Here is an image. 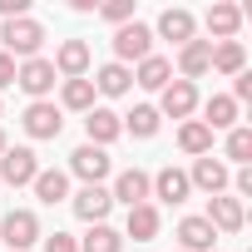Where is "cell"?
Segmentation results:
<instances>
[{
	"label": "cell",
	"instance_id": "1",
	"mask_svg": "<svg viewBox=\"0 0 252 252\" xmlns=\"http://www.w3.org/2000/svg\"><path fill=\"white\" fill-rule=\"evenodd\" d=\"M0 40H5V55H10V60H35L40 45H45V25L30 20V15H20V20H5Z\"/></svg>",
	"mask_w": 252,
	"mask_h": 252
},
{
	"label": "cell",
	"instance_id": "2",
	"mask_svg": "<svg viewBox=\"0 0 252 252\" xmlns=\"http://www.w3.org/2000/svg\"><path fill=\"white\" fill-rule=\"evenodd\" d=\"M154 55V30L149 25H139V20H129V25H119L114 30V64H139V60H149Z\"/></svg>",
	"mask_w": 252,
	"mask_h": 252
},
{
	"label": "cell",
	"instance_id": "3",
	"mask_svg": "<svg viewBox=\"0 0 252 252\" xmlns=\"http://www.w3.org/2000/svg\"><path fill=\"white\" fill-rule=\"evenodd\" d=\"M0 237H5L10 252H25V247H35L45 232H40V218H35L30 208H15V213L0 218Z\"/></svg>",
	"mask_w": 252,
	"mask_h": 252
},
{
	"label": "cell",
	"instance_id": "4",
	"mask_svg": "<svg viewBox=\"0 0 252 252\" xmlns=\"http://www.w3.org/2000/svg\"><path fill=\"white\" fill-rule=\"evenodd\" d=\"M20 124H25L30 139H60V134H64V114H60V104H50V99H35Z\"/></svg>",
	"mask_w": 252,
	"mask_h": 252
},
{
	"label": "cell",
	"instance_id": "5",
	"mask_svg": "<svg viewBox=\"0 0 252 252\" xmlns=\"http://www.w3.org/2000/svg\"><path fill=\"white\" fill-rule=\"evenodd\" d=\"M15 84H20L30 99H45V94L60 84V74H55V64H50L45 55H35V60H25V64L15 69Z\"/></svg>",
	"mask_w": 252,
	"mask_h": 252
},
{
	"label": "cell",
	"instance_id": "6",
	"mask_svg": "<svg viewBox=\"0 0 252 252\" xmlns=\"http://www.w3.org/2000/svg\"><path fill=\"white\" fill-rule=\"evenodd\" d=\"M35 173H40L35 149H5V154H0V183L25 188V183H35Z\"/></svg>",
	"mask_w": 252,
	"mask_h": 252
},
{
	"label": "cell",
	"instance_id": "7",
	"mask_svg": "<svg viewBox=\"0 0 252 252\" xmlns=\"http://www.w3.org/2000/svg\"><path fill=\"white\" fill-rule=\"evenodd\" d=\"M69 208H74V218H84V222L94 227V222H104V218H109L114 198H109V188H104V183H84V188L69 198Z\"/></svg>",
	"mask_w": 252,
	"mask_h": 252
},
{
	"label": "cell",
	"instance_id": "8",
	"mask_svg": "<svg viewBox=\"0 0 252 252\" xmlns=\"http://www.w3.org/2000/svg\"><path fill=\"white\" fill-rule=\"evenodd\" d=\"M109 168H114V163H109V154H104V149H94V144H79V149L69 154V173H74V178H84V183H104V178H109Z\"/></svg>",
	"mask_w": 252,
	"mask_h": 252
},
{
	"label": "cell",
	"instance_id": "9",
	"mask_svg": "<svg viewBox=\"0 0 252 252\" xmlns=\"http://www.w3.org/2000/svg\"><path fill=\"white\" fill-rule=\"evenodd\" d=\"M50 64H55L60 79H89V45H84V40H64Z\"/></svg>",
	"mask_w": 252,
	"mask_h": 252
},
{
	"label": "cell",
	"instance_id": "10",
	"mask_svg": "<svg viewBox=\"0 0 252 252\" xmlns=\"http://www.w3.org/2000/svg\"><path fill=\"white\" fill-rule=\"evenodd\" d=\"M163 99H158V114H168V119H193V109H198V84H188V79H173L168 89H158Z\"/></svg>",
	"mask_w": 252,
	"mask_h": 252
},
{
	"label": "cell",
	"instance_id": "11",
	"mask_svg": "<svg viewBox=\"0 0 252 252\" xmlns=\"http://www.w3.org/2000/svg\"><path fill=\"white\" fill-rule=\"evenodd\" d=\"M227 178H232V173H227V163H222V158H213V154L193 158V173H188V183H193V188H203L208 198H218V193L227 188Z\"/></svg>",
	"mask_w": 252,
	"mask_h": 252
},
{
	"label": "cell",
	"instance_id": "12",
	"mask_svg": "<svg viewBox=\"0 0 252 252\" xmlns=\"http://www.w3.org/2000/svg\"><path fill=\"white\" fill-rule=\"evenodd\" d=\"M208 222H213V232H242V222H247L242 198H227V193L208 198Z\"/></svg>",
	"mask_w": 252,
	"mask_h": 252
},
{
	"label": "cell",
	"instance_id": "13",
	"mask_svg": "<svg viewBox=\"0 0 252 252\" xmlns=\"http://www.w3.org/2000/svg\"><path fill=\"white\" fill-rule=\"evenodd\" d=\"M188 193H193V183H188L183 168H158L149 178V198H158V203H183Z\"/></svg>",
	"mask_w": 252,
	"mask_h": 252
},
{
	"label": "cell",
	"instance_id": "14",
	"mask_svg": "<svg viewBox=\"0 0 252 252\" xmlns=\"http://www.w3.org/2000/svg\"><path fill=\"white\" fill-rule=\"evenodd\" d=\"M109 198H114V203H124V208H139V203H149V173H144V168H124V173L114 178Z\"/></svg>",
	"mask_w": 252,
	"mask_h": 252
},
{
	"label": "cell",
	"instance_id": "15",
	"mask_svg": "<svg viewBox=\"0 0 252 252\" xmlns=\"http://www.w3.org/2000/svg\"><path fill=\"white\" fill-rule=\"evenodd\" d=\"M84 134H89L94 149H109V144L124 134V124H119L114 109H89V114H84Z\"/></svg>",
	"mask_w": 252,
	"mask_h": 252
},
{
	"label": "cell",
	"instance_id": "16",
	"mask_svg": "<svg viewBox=\"0 0 252 252\" xmlns=\"http://www.w3.org/2000/svg\"><path fill=\"white\" fill-rule=\"evenodd\" d=\"M158 227H163V218H158L154 203H139V208H129V218H124V237H134V242H154Z\"/></svg>",
	"mask_w": 252,
	"mask_h": 252
},
{
	"label": "cell",
	"instance_id": "17",
	"mask_svg": "<svg viewBox=\"0 0 252 252\" xmlns=\"http://www.w3.org/2000/svg\"><path fill=\"white\" fill-rule=\"evenodd\" d=\"M203 25H208V35H213V40H232V35L242 30V10H237V5H227V0H218V5H208Z\"/></svg>",
	"mask_w": 252,
	"mask_h": 252
},
{
	"label": "cell",
	"instance_id": "18",
	"mask_svg": "<svg viewBox=\"0 0 252 252\" xmlns=\"http://www.w3.org/2000/svg\"><path fill=\"white\" fill-rule=\"evenodd\" d=\"M208 60H213V40H188V45L178 50V74L193 84V79L208 74Z\"/></svg>",
	"mask_w": 252,
	"mask_h": 252
},
{
	"label": "cell",
	"instance_id": "19",
	"mask_svg": "<svg viewBox=\"0 0 252 252\" xmlns=\"http://www.w3.org/2000/svg\"><path fill=\"white\" fill-rule=\"evenodd\" d=\"M193 30H198V20H193V15H188V10H178V5H173V10H163V15H158V35H163V40H173V45H178V50H183V45H188V40H198V35H193Z\"/></svg>",
	"mask_w": 252,
	"mask_h": 252
},
{
	"label": "cell",
	"instance_id": "20",
	"mask_svg": "<svg viewBox=\"0 0 252 252\" xmlns=\"http://www.w3.org/2000/svg\"><path fill=\"white\" fill-rule=\"evenodd\" d=\"M208 69H218V74H242L247 69V50H242V40H218L213 45V60H208Z\"/></svg>",
	"mask_w": 252,
	"mask_h": 252
},
{
	"label": "cell",
	"instance_id": "21",
	"mask_svg": "<svg viewBox=\"0 0 252 252\" xmlns=\"http://www.w3.org/2000/svg\"><path fill=\"white\" fill-rule=\"evenodd\" d=\"M30 188H35V198H40V203H50V208H55V203H64V198H69V173H64V168H40Z\"/></svg>",
	"mask_w": 252,
	"mask_h": 252
},
{
	"label": "cell",
	"instance_id": "22",
	"mask_svg": "<svg viewBox=\"0 0 252 252\" xmlns=\"http://www.w3.org/2000/svg\"><path fill=\"white\" fill-rule=\"evenodd\" d=\"M213 237H218V232H213L208 218H183V222H178V247H183V252H213Z\"/></svg>",
	"mask_w": 252,
	"mask_h": 252
},
{
	"label": "cell",
	"instance_id": "23",
	"mask_svg": "<svg viewBox=\"0 0 252 252\" xmlns=\"http://www.w3.org/2000/svg\"><path fill=\"white\" fill-rule=\"evenodd\" d=\"M129 89H134V69H129V64H104V69L94 74V94L119 99V94H129Z\"/></svg>",
	"mask_w": 252,
	"mask_h": 252
},
{
	"label": "cell",
	"instance_id": "24",
	"mask_svg": "<svg viewBox=\"0 0 252 252\" xmlns=\"http://www.w3.org/2000/svg\"><path fill=\"white\" fill-rule=\"evenodd\" d=\"M178 149H183V154H193V158L213 154V129H208L203 119H183V129H178Z\"/></svg>",
	"mask_w": 252,
	"mask_h": 252
},
{
	"label": "cell",
	"instance_id": "25",
	"mask_svg": "<svg viewBox=\"0 0 252 252\" xmlns=\"http://www.w3.org/2000/svg\"><path fill=\"white\" fill-rule=\"evenodd\" d=\"M134 84H144V89H168V84H173V64H168L163 55H149V60H139Z\"/></svg>",
	"mask_w": 252,
	"mask_h": 252
},
{
	"label": "cell",
	"instance_id": "26",
	"mask_svg": "<svg viewBox=\"0 0 252 252\" xmlns=\"http://www.w3.org/2000/svg\"><path fill=\"white\" fill-rule=\"evenodd\" d=\"M119 124H124L134 139H154V134H158V124H163V114H158L154 104H134V114H124Z\"/></svg>",
	"mask_w": 252,
	"mask_h": 252
},
{
	"label": "cell",
	"instance_id": "27",
	"mask_svg": "<svg viewBox=\"0 0 252 252\" xmlns=\"http://www.w3.org/2000/svg\"><path fill=\"white\" fill-rule=\"evenodd\" d=\"M79 252H124V232H114L109 222H94L79 237Z\"/></svg>",
	"mask_w": 252,
	"mask_h": 252
},
{
	"label": "cell",
	"instance_id": "28",
	"mask_svg": "<svg viewBox=\"0 0 252 252\" xmlns=\"http://www.w3.org/2000/svg\"><path fill=\"white\" fill-rule=\"evenodd\" d=\"M203 114H208L203 124H208L213 134H218V129H237V104H232L227 94H213V99L203 104Z\"/></svg>",
	"mask_w": 252,
	"mask_h": 252
},
{
	"label": "cell",
	"instance_id": "29",
	"mask_svg": "<svg viewBox=\"0 0 252 252\" xmlns=\"http://www.w3.org/2000/svg\"><path fill=\"white\" fill-rule=\"evenodd\" d=\"M60 99H64V109H79V114H89V109H94V79H64Z\"/></svg>",
	"mask_w": 252,
	"mask_h": 252
},
{
	"label": "cell",
	"instance_id": "30",
	"mask_svg": "<svg viewBox=\"0 0 252 252\" xmlns=\"http://www.w3.org/2000/svg\"><path fill=\"white\" fill-rule=\"evenodd\" d=\"M227 158L247 168V158H252V129H247V124H237V129H227Z\"/></svg>",
	"mask_w": 252,
	"mask_h": 252
},
{
	"label": "cell",
	"instance_id": "31",
	"mask_svg": "<svg viewBox=\"0 0 252 252\" xmlns=\"http://www.w3.org/2000/svg\"><path fill=\"white\" fill-rule=\"evenodd\" d=\"M94 15H104L109 25H129V20H134V0H104Z\"/></svg>",
	"mask_w": 252,
	"mask_h": 252
},
{
	"label": "cell",
	"instance_id": "32",
	"mask_svg": "<svg viewBox=\"0 0 252 252\" xmlns=\"http://www.w3.org/2000/svg\"><path fill=\"white\" fill-rule=\"evenodd\" d=\"M45 252H79V242H74L69 232H50V237H45Z\"/></svg>",
	"mask_w": 252,
	"mask_h": 252
},
{
	"label": "cell",
	"instance_id": "33",
	"mask_svg": "<svg viewBox=\"0 0 252 252\" xmlns=\"http://www.w3.org/2000/svg\"><path fill=\"white\" fill-rule=\"evenodd\" d=\"M0 15H5V20H20V15H30V0H0Z\"/></svg>",
	"mask_w": 252,
	"mask_h": 252
},
{
	"label": "cell",
	"instance_id": "34",
	"mask_svg": "<svg viewBox=\"0 0 252 252\" xmlns=\"http://www.w3.org/2000/svg\"><path fill=\"white\" fill-rule=\"evenodd\" d=\"M15 69H20V64H15L5 50H0V89H10V84H15Z\"/></svg>",
	"mask_w": 252,
	"mask_h": 252
},
{
	"label": "cell",
	"instance_id": "35",
	"mask_svg": "<svg viewBox=\"0 0 252 252\" xmlns=\"http://www.w3.org/2000/svg\"><path fill=\"white\" fill-rule=\"evenodd\" d=\"M232 183H237V193H242V198H252V168H237V178H232Z\"/></svg>",
	"mask_w": 252,
	"mask_h": 252
},
{
	"label": "cell",
	"instance_id": "36",
	"mask_svg": "<svg viewBox=\"0 0 252 252\" xmlns=\"http://www.w3.org/2000/svg\"><path fill=\"white\" fill-rule=\"evenodd\" d=\"M5 149H10V144H5V129H0V154H5Z\"/></svg>",
	"mask_w": 252,
	"mask_h": 252
},
{
	"label": "cell",
	"instance_id": "37",
	"mask_svg": "<svg viewBox=\"0 0 252 252\" xmlns=\"http://www.w3.org/2000/svg\"><path fill=\"white\" fill-rule=\"evenodd\" d=\"M173 252H183V247H173Z\"/></svg>",
	"mask_w": 252,
	"mask_h": 252
}]
</instances>
